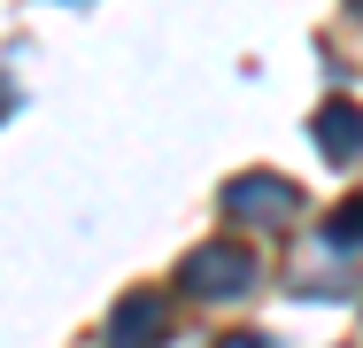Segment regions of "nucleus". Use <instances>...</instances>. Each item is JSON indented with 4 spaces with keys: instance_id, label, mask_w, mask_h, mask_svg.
<instances>
[{
    "instance_id": "4",
    "label": "nucleus",
    "mask_w": 363,
    "mask_h": 348,
    "mask_svg": "<svg viewBox=\"0 0 363 348\" xmlns=\"http://www.w3.org/2000/svg\"><path fill=\"white\" fill-rule=\"evenodd\" d=\"M116 348H147V341H162V302L155 294H140V302H124L116 310V333H108Z\"/></svg>"
},
{
    "instance_id": "5",
    "label": "nucleus",
    "mask_w": 363,
    "mask_h": 348,
    "mask_svg": "<svg viewBox=\"0 0 363 348\" xmlns=\"http://www.w3.org/2000/svg\"><path fill=\"white\" fill-rule=\"evenodd\" d=\"M333 240H363V194L340 209V217H333Z\"/></svg>"
},
{
    "instance_id": "3",
    "label": "nucleus",
    "mask_w": 363,
    "mask_h": 348,
    "mask_svg": "<svg viewBox=\"0 0 363 348\" xmlns=\"http://www.w3.org/2000/svg\"><path fill=\"white\" fill-rule=\"evenodd\" d=\"M317 147L340 155V163L363 155V109H356V101H325V109H317Z\"/></svg>"
},
{
    "instance_id": "2",
    "label": "nucleus",
    "mask_w": 363,
    "mask_h": 348,
    "mask_svg": "<svg viewBox=\"0 0 363 348\" xmlns=\"http://www.w3.org/2000/svg\"><path fill=\"white\" fill-rule=\"evenodd\" d=\"M224 209H232V217L286 224V217H294V186H286V178H232V186H224Z\"/></svg>"
},
{
    "instance_id": "1",
    "label": "nucleus",
    "mask_w": 363,
    "mask_h": 348,
    "mask_svg": "<svg viewBox=\"0 0 363 348\" xmlns=\"http://www.w3.org/2000/svg\"><path fill=\"white\" fill-rule=\"evenodd\" d=\"M186 286H194V294H209V302H232V294H247V286H255V263H247L240 248H201V256L186 263Z\"/></svg>"
}]
</instances>
